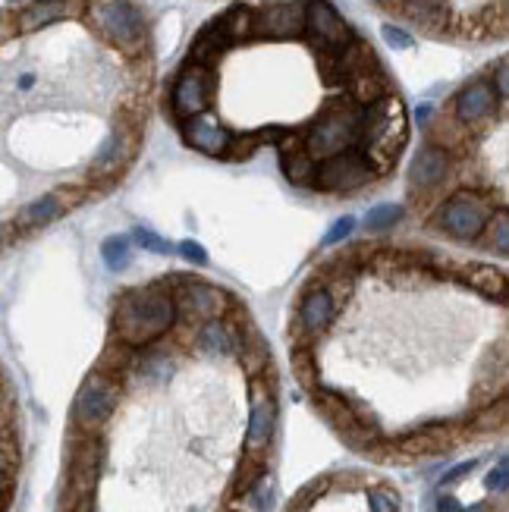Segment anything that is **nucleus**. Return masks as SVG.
<instances>
[{"label": "nucleus", "mask_w": 509, "mask_h": 512, "mask_svg": "<svg viewBox=\"0 0 509 512\" xmlns=\"http://www.w3.org/2000/svg\"><path fill=\"white\" fill-rule=\"evenodd\" d=\"M176 324V308L170 289L154 280L148 286H132L114 302V318H110V337L132 346L148 349L164 340Z\"/></svg>", "instance_id": "nucleus-1"}, {"label": "nucleus", "mask_w": 509, "mask_h": 512, "mask_svg": "<svg viewBox=\"0 0 509 512\" xmlns=\"http://www.w3.org/2000/svg\"><path fill=\"white\" fill-rule=\"evenodd\" d=\"M409 142V123H406V107L393 92L362 107L359 120V148L374 173V180H384L393 170L396 158L403 154Z\"/></svg>", "instance_id": "nucleus-2"}, {"label": "nucleus", "mask_w": 509, "mask_h": 512, "mask_svg": "<svg viewBox=\"0 0 509 512\" xmlns=\"http://www.w3.org/2000/svg\"><path fill=\"white\" fill-rule=\"evenodd\" d=\"M85 26L126 60L151 57V32L132 0H88Z\"/></svg>", "instance_id": "nucleus-3"}, {"label": "nucleus", "mask_w": 509, "mask_h": 512, "mask_svg": "<svg viewBox=\"0 0 509 512\" xmlns=\"http://www.w3.org/2000/svg\"><path fill=\"white\" fill-rule=\"evenodd\" d=\"M359 120H362V107L349 98L330 101L318 120L302 132V148L312 154L315 161H324L330 154H340L346 148L359 145Z\"/></svg>", "instance_id": "nucleus-4"}, {"label": "nucleus", "mask_w": 509, "mask_h": 512, "mask_svg": "<svg viewBox=\"0 0 509 512\" xmlns=\"http://www.w3.org/2000/svg\"><path fill=\"white\" fill-rule=\"evenodd\" d=\"M161 283L170 289V296H173L176 321H183L189 327H198L211 318H227V311L236 305V299L227 293V289L205 283L192 274H167Z\"/></svg>", "instance_id": "nucleus-5"}, {"label": "nucleus", "mask_w": 509, "mask_h": 512, "mask_svg": "<svg viewBox=\"0 0 509 512\" xmlns=\"http://www.w3.org/2000/svg\"><path fill=\"white\" fill-rule=\"evenodd\" d=\"M491 214H494V195L478 192V189H459L437 205L431 227L453 239L472 242L484 236Z\"/></svg>", "instance_id": "nucleus-6"}, {"label": "nucleus", "mask_w": 509, "mask_h": 512, "mask_svg": "<svg viewBox=\"0 0 509 512\" xmlns=\"http://www.w3.org/2000/svg\"><path fill=\"white\" fill-rule=\"evenodd\" d=\"M101 465H104L101 434H82L73 428V434H70V469H66L60 512H70L82 497H95Z\"/></svg>", "instance_id": "nucleus-7"}, {"label": "nucleus", "mask_w": 509, "mask_h": 512, "mask_svg": "<svg viewBox=\"0 0 509 512\" xmlns=\"http://www.w3.org/2000/svg\"><path fill=\"white\" fill-rule=\"evenodd\" d=\"M123 387L101 371H88L73 399V428L82 434H101L120 406Z\"/></svg>", "instance_id": "nucleus-8"}, {"label": "nucleus", "mask_w": 509, "mask_h": 512, "mask_svg": "<svg viewBox=\"0 0 509 512\" xmlns=\"http://www.w3.org/2000/svg\"><path fill=\"white\" fill-rule=\"evenodd\" d=\"M277 377L268 368L261 377H249V428H246V453L268 456L277 434Z\"/></svg>", "instance_id": "nucleus-9"}, {"label": "nucleus", "mask_w": 509, "mask_h": 512, "mask_svg": "<svg viewBox=\"0 0 509 512\" xmlns=\"http://www.w3.org/2000/svg\"><path fill=\"white\" fill-rule=\"evenodd\" d=\"M139 148H142V132L117 123L114 129H110V136L104 139V145L98 148L92 167H88V186L92 189L114 186L126 173V167L136 161Z\"/></svg>", "instance_id": "nucleus-10"}, {"label": "nucleus", "mask_w": 509, "mask_h": 512, "mask_svg": "<svg viewBox=\"0 0 509 512\" xmlns=\"http://www.w3.org/2000/svg\"><path fill=\"white\" fill-rule=\"evenodd\" d=\"M368 183H374V173L365 161L362 148L356 145V148H346L340 154H330V158L318 161L312 189L327 192V195H356Z\"/></svg>", "instance_id": "nucleus-11"}, {"label": "nucleus", "mask_w": 509, "mask_h": 512, "mask_svg": "<svg viewBox=\"0 0 509 512\" xmlns=\"http://www.w3.org/2000/svg\"><path fill=\"white\" fill-rule=\"evenodd\" d=\"M214 92H217V70H208V66L186 60L170 88V114L176 117V123L208 114Z\"/></svg>", "instance_id": "nucleus-12"}, {"label": "nucleus", "mask_w": 509, "mask_h": 512, "mask_svg": "<svg viewBox=\"0 0 509 512\" xmlns=\"http://www.w3.org/2000/svg\"><path fill=\"white\" fill-rule=\"evenodd\" d=\"M462 437H469L466 415L453 421H428L422 428H412L403 437H396L393 447L396 453H403L406 462H415V459H431V456H444L456 450Z\"/></svg>", "instance_id": "nucleus-13"}, {"label": "nucleus", "mask_w": 509, "mask_h": 512, "mask_svg": "<svg viewBox=\"0 0 509 512\" xmlns=\"http://www.w3.org/2000/svg\"><path fill=\"white\" fill-rule=\"evenodd\" d=\"M334 321H337V305L324 293V286H305L290 324L293 346H312L315 340L324 337Z\"/></svg>", "instance_id": "nucleus-14"}, {"label": "nucleus", "mask_w": 509, "mask_h": 512, "mask_svg": "<svg viewBox=\"0 0 509 512\" xmlns=\"http://www.w3.org/2000/svg\"><path fill=\"white\" fill-rule=\"evenodd\" d=\"M315 54H340L356 38L349 22L327 0H305V35Z\"/></svg>", "instance_id": "nucleus-15"}, {"label": "nucleus", "mask_w": 509, "mask_h": 512, "mask_svg": "<svg viewBox=\"0 0 509 512\" xmlns=\"http://www.w3.org/2000/svg\"><path fill=\"white\" fill-rule=\"evenodd\" d=\"M305 35V0H268L252 10V38L290 41Z\"/></svg>", "instance_id": "nucleus-16"}, {"label": "nucleus", "mask_w": 509, "mask_h": 512, "mask_svg": "<svg viewBox=\"0 0 509 512\" xmlns=\"http://www.w3.org/2000/svg\"><path fill=\"white\" fill-rule=\"evenodd\" d=\"M500 104H503V98L494 92L491 79H472V82H466L456 92V98H453V117L459 123H466L478 136V132H484L497 120Z\"/></svg>", "instance_id": "nucleus-17"}, {"label": "nucleus", "mask_w": 509, "mask_h": 512, "mask_svg": "<svg viewBox=\"0 0 509 512\" xmlns=\"http://www.w3.org/2000/svg\"><path fill=\"white\" fill-rule=\"evenodd\" d=\"M88 0H29L19 13H13L16 19V35H32L54 26V22L63 19H82L85 16Z\"/></svg>", "instance_id": "nucleus-18"}, {"label": "nucleus", "mask_w": 509, "mask_h": 512, "mask_svg": "<svg viewBox=\"0 0 509 512\" xmlns=\"http://www.w3.org/2000/svg\"><path fill=\"white\" fill-rule=\"evenodd\" d=\"M453 164H456L453 154L425 142L409 164V189L412 192H437L447 183V176L453 173Z\"/></svg>", "instance_id": "nucleus-19"}, {"label": "nucleus", "mask_w": 509, "mask_h": 512, "mask_svg": "<svg viewBox=\"0 0 509 512\" xmlns=\"http://www.w3.org/2000/svg\"><path fill=\"white\" fill-rule=\"evenodd\" d=\"M180 132H183V139H186L189 148L208 154V158H224V151H227V145L233 139V132L220 120H214L211 114H198V117L183 120Z\"/></svg>", "instance_id": "nucleus-20"}, {"label": "nucleus", "mask_w": 509, "mask_h": 512, "mask_svg": "<svg viewBox=\"0 0 509 512\" xmlns=\"http://www.w3.org/2000/svg\"><path fill=\"white\" fill-rule=\"evenodd\" d=\"M396 10L425 35H450L453 16H456L447 0H403Z\"/></svg>", "instance_id": "nucleus-21"}, {"label": "nucleus", "mask_w": 509, "mask_h": 512, "mask_svg": "<svg viewBox=\"0 0 509 512\" xmlns=\"http://www.w3.org/2000/svg\"><path fill=\"white\" fill-rule=\"evenodd\" d=\"M428 126V142L437 145V148H444L447 154H453V158H459V154H466L475 142V132L466 126V123H459L453 114H437Z\"/></svg>", "instance_id": "nucleus-22"}, {"label": "nucleus", "mask_w": 509, "mask_h": 512, "mask_svg": "<svg viewBox=\"0 0 509 512\" xmlns=\"http://www.w3.org/2000/svg\"><path fill=\"white\" fill-rule=\"evenodd\" d=\"M312 393V403H315V409L324 415V421L330 428H334L337 434L340 431H346V428H352L356 421H362V418H356V409H352V396H346V393H340V390H330V387H312L308 390Z\"/></svg>", "instance_id": "nucleus-23"}, {"label": "nucleus", "mask_w": 509, "mask_h": 512, "mask_svg": "<svg viewBox=\"0 0 509 512\" xmlns=\"http://www.w3.org/2000/svg\"><path fill=\"white\" fill-rule=\"evenodd\" d=\"M450 277L472 286L475 293H481L484 299L506 302V274L494 264H462V267H453Z\"/></svg>", "instance_id": "nucleus-24"}, {"label": "nucleus", "mask_w": 509, "mask_h": 512, "mask_svg": "<svg viewBox=\"0 0 509 512\" xmlns=\"http://www.w3.org/2000/svg\"><path fill=\"white\" fill-rule=\"evenodd\" d=\"M192 346L202 355H214V359H227L236 352V330L227 318H211L195 327Z\"/></svg>", "instance_id": "nucleus-25"}, {"label": "nucleus", "mask_w": 509, "mask_h": 512, "mask_svg": "<svg viewBox=\"0 0 509 512\" xmlns=\"http://www.w3.org/2000/svg\"><path fill=\"white\" fill-rule=\"evenodd\" d=\"M233 48L230 38L220 29V22L211 19L208 26L195 35L192 48H189V63H198V66H208V70H217V63L224 60V54Z\"/></svg>", "instance_id": "nucleus-26"}, {"label": "nucleus", "mask_w": 509, "mask_h": 512, "mask_svg": "<svg viewBox=\"0 0 509 512\" xmlns=\"http://www.w3.org/2000/svg\"><path fill=\"white\" fill-rule=\"evenodd\" d=\"M136 365H139V349H132V346H126V343H120V340L110 337L107 346H104L101 355H98L95 371H101V374H107V377H114V381L123 387V384H126V377H129V374H136Z\"/></svg>", "instance_id": "nucleus-27"}, {"label": "nucleus", "mask_w": 509, "mask_h": 512, "mask_svg": "<svg viewBox=\"0 0 509 512\" xmlns=\"http://www.w3.org/2000/svg\"><path fill=\"white\" fill-rule=\"evenodd\" d=\"M63 214H66V208L60 205V198H57L54 192H48V195L35 198V202H29L26 208H19L16 217H13V224H16L22 233H35V230H41V227L54 224V220H60Z\"/></svg>", "instance_id": "nucleus-28"}, {"label": "nucleus", "mask_w": 509, "mask_h": 512, "mask_svg": "<svg viewBox=\"0 0 509 512\" xmlns=\"http://www.w3.org/2000/svg\"><path fill=\"white\" fill-rule=\"evenodd\" d=\"M349 88V101H356L359 107H368L374 101H381L384 95H390V79L384 70H371V73H359V76H349L346 79Z\"/></svg>", "instance_id": "nucleus-29"}, {"label": "nucleus", "mask_w": 509, "mask_h": 512, "mask_svg": "<svg viewBox=\"0 0 509 512\" xmlns=\"http://www.w3.org/2000/svg\"><path fill=\"white\" fill-rule=\"evenodd\" d=\"M506 418H509V403L506 396L494 399L491 406H481L472 409V415H466V434H500L506 428Z\"/></svg>", "instance_id": "nucleus-30"}, {"label": "nucleus", "mask_w": 509, "mask_h": 512, "mask_svg": "<svg viewBox=\"0 0 509 512\" xmlns=\"http://www.w3.org/2000/svg\"><path fill=\"white\" fill-rule=\"evenodd\" d=\"M340 63H343V73L349 76H359V73H371V70H381V60L378 54L371 51V44L362 38H352L346 48L340 51Z\"/></svg>", "instance_id": "nucleus-31"}, {"label": "nucleus", "mask_w": 509, "mask_h": 512, "mask_svg": "<svg viewBox=\"0 0 509 512\" xmlns=\"http://www.w3.org/2000/svg\"><path fill=\"white\" fill-rule=\"evenodd\" d=\"M280 164H283L286 180H290L293 186H312L318 161H315L312 154H308L302 145H299V148H290V151H283V154H280Z\"/></svg>", "instance_id": "nucleus-32"}, {"label": "nucleus", "mask_w": 509, "mask_h": 512, "mask_svg": "<svg viewBox=\"0 0 509 512\" xmlns=\"http://www.w3.org/2000/svg\"><path fill=\"white\" fill-rule=\"evenodd\" d=\"M268 472V456H252V453H242L239 459V469L233 475V484H230V497L233 500H242L249 491H252V484Z\"/></svg>", "instance_id": "nucleus-33"}, {"label": "nucleus", "mask_w": 509, "mask_h": 512, "mask_svg": "<svg viewBox=\"0 0 509 512\" xmlns=\"http://www.w3.org/2000/svg\"><path fill=\"white\" fill-rule=\"evenodd\" d=\"M217 22H220V29H224V35L230 38L233 48L252 38V7H246V4L230 7L224 16H217Z\"/></svg>", "instance_id": "nucleus-34"}, {"label": "nucleus", "mask_w": 509, "mask_h": 512, "mask_svg": "<svg viewBox=\"0 0 509 512\" xmlns=\"http://www.w3.org/2000/svg\"><path fill=\"white\" fill-rule=\"evenodd\" d=\"M290 362H293V374H296V381L305 387V390H312L321 384V368H318V355L312 346H293V355H290Z\"/></svg>", "instance_id": "nucleus-35"}, {"label": "nucleus", "mask_w": 509, "mask_h": 512, "mask_svg": "<svg viewBox=\"0 0 509 512\" xmlns=\"http://www.w3.org/2000/svg\"><path fill=\"white\" fill-rule=\"evenodd\" d=\"M145 120H148V95L142 92H126L120 107H117V123L120 126H129V129H145Z\"/></svg>", "instance_id": "nucleus-36"}, {"label": "nucleus", "mask_w": 509, "mask_h": 512, "mask_svg": "<svg viewBox=\"0 0 509 512\" xmlns=\"http://www.w3.org/2000/svg\"><path fill=\"white\" fill-rule=\"evenodd\" d=\"M406 217L403 205H374L365 217V233H387Z\"/></svg>", "instance_id": "nucleus-37"}, {"label": "nucleus", "mask_w": 509, "mask_h": 512, "mask_svg": "<svg viewBox=\"0 0 509 512\" xmlns=\"http://www.w3.org/2000/svg\"><path fill=\"white\" fill-rule=\"evenodd\" d=\"M274 491H277V484L271 478V472H264L255 484H252V491L242 497V506H246L249 512H268L274 506Z\"/></svg>", "instance_id": "nucleus-38"}, {"label": "nucleus", "mask_w": 509, "mask_h": 512, "mask_svg": "<svg viewBox=\"0 0 509 512\" xmlns=\"http://www.w3.org/2000/svg\"><path fill=\"white\" fill-rule=\"evenodd\" d=\"M101 258L110 271H123V267L132 261V242L129 236H107L101 242Z\"/></svg>", "instance_id": "nucleus-39"}, {"label": "nucleus", "mask_w": 509, "mask_h": 512, "mask_svg": "<svg viewBox=\"0 0 509 512\" xmlns=\"http://www.w3.org/2000/svg\"><path fill=\"white\" fill-rule=\"evenodd\" d=\"M330 487H334V478H315V481H308V484L302 487V491L293 497L290 509H293V512H308V509H312V506L330 491Z\"/></svg>", "instance_id": "nucleus-40"}, {"label": "nucleus", "mask_w": 509, "mask_h": 512, "mask_svg": "<svg viewBox=\"0 0 509 512\" xmlns=\"http://www.w3.org/2000/svg\"><path fill=\"white\" fill-rule=\"evenodd\" d=\"M126 79H129V92H142V95H148V88H151V82H154V63H151V57L129 60V66H126Z\"/></svg>", "instance_id": "nucleus-41"}, {"label": "nucleus", "mask_w": 509, "mask_h": 512, "mask_svg": "<svg viewBox=\"0 0 509 512\" xmlns=\"http://www.w3.org/2000/svg\"><path fill=\"white\" fill-rule=\"evenodd\" d=\"M484 233H488L491 246H497L500 255L509 252V214H506L503 205L494 208V214H491V220H488V227H484Z\"/></svg>", "instance_id": "nucleus-42"}, {"label": "nucleus", "mask_w": 509, "mask_h": 512, "mask_svg": "<svg viewBox=\"0 0 509 512\" xmlns=\"http://www.w3.org/2000/svg\"><path fill=\"white\" fill-rule=\"evenodd\" d=\"M261 145H264L261 142V132H242V136H233L230 139L224 158H230V161H249Z\"/></svg>", "instance_id": "nucleus-43"}, {"label": "nucleus", "mask_w": 509, "mask_h": 512, "mask_svg": "<svg viewBox=\"0 0 509 512\" xmlns=\"http://www.w3.org/2000/svg\"><path fill=\"white\" fill-rule=\"evenodd\" d=\"M318 73H321L324 85H330V88L346 85V73H343L340 54H318Z\"/></svg>", "instance_id": "nucleus-44"}, {"label": "nucleus", "mask_w": 509, "mask_h": 512, "mask_svg": "<svg viewBox=\"0 0 509 512\" xmlns=\"http://www.w3.org/2000/svg\"><path fill=\"white\" fill-rule=\"evenodd\" d=\"M368 509L371 512H400V497H396L390 487H368Z\"/></svg>", "instance_id": "nucleus-45"}, {"label": "nucleus", "mask_w": 509, "mask_h": 512, "mask_svg": "<svg viewBox=\"0 0 509 512\" xmlns=\"http://www.w3.org/2000/svg\"><path fill=\"white\" fill-rule=\"evenodd\" d=\"M132 239H136L142 249L154 252V255H170V252H173V246H170L167 239H161L158 233H151V230H142V227H139L136 233H132Z\"/></svg>", "instance_id": "nucleus-46"}, {"label": "nucleus", "mask_w": 509, "mask_h": 512, "mask_svg": "<svg viewBox=\"0 0 509 512\" xmlns=\"http://www.w3.org/2000/svg\"><path fill=\"white\" fill-rule=\"evenodd\" d=\"M352 230H356V220H352V217H340L337 224L327 230L324 246H340V242H346L352 236Z\"/></svg>", "instance_id": "nucleus-47"}, {"label": "nucleus", "mask_w": 509, "mask_h": 512, "mask_svg": "<svg viewBox=\"0 0 509 512\" xmlns=\"http://www.w3.org/2000/svg\"><path fill=\"white\" fill-rule=\"evenodd\" d=\"M506 478H509L506 459H500V462H497V469H491L488 478H484V487H488L491 494H506Z\"/></svg>", "instance_id": "nucleus-48"}, {"label": "nucleus", "mask_w": 509, "mask_h": 512, "mask_svg": "<svg viewBox=\"0 0 509 512\" xmlns=\"http://www.w3.org/2000/svg\"><path fill=\"white\" fill-rule=\"evenodd\" d=\"M384 32V41L390 44L393 51H409L412 44H415V38L409 35V32H403V29H396V26H384L381 29Z\"/></svg>", "instance_id": "nucleus-49"}, {"label": "nucleus", "mask_w": 509, "mask_h": 512, "mask_svg": "<svg viewBox=\"0 0 509 512\" xmlns=\"http://www.w3.org/2000/svg\"><path fill=\"white\" fill-rule=\"evenodd\" d=\"M475 465H478V459H469V462H459V465H453V469L440 478V487H450V484H456V481H462V478H469L472 472H475Z\"/></svg>", "instance_id": "nucleus-50"}, {"label": "nucleus", "mask_w": 509, "mask_h": 512, "mask_svg": "<svg viewBox=\"0 0 509 512\" xmlns=\"http://www.w3.org/2000/svg\"><path fill=\"white\" fill-rule=\"evenodd\" d=\"M16 472H19V462H13L10 456L0 453V491H7V487L16 484Z\"/></svg>", "instance_id": "nucleus-51"}, {"label": "nucleus", "mask_w": 509, "mask_h": 512, "mask_svg": "<svg viewBox=\"0 0 509 512\" xmlns=\"http://www.w3.org/2000/svg\"><path fill=\"white\" fill-rule=\"evenodd\" d=\"M180 255L189 261V264H208V252L198 246L195 239H186V242H180Z\"/></svg>", "instance_id": "nucleus-52"}, {"label": "nucleus", "mask_w": 509, "mask_h": 512, "mask_svg": "<svg viewBox=\"0 0 509 512\" xmlns=\"http://www.w3.org/2000/svg\"><path fill=\"white\" fill-rule=\"evenodd\" d=\"M509 76H506V60H500L497 63V76L491 79V85H494V92L500 95V98H506V88H509V82H506Z\"/></svg>", "instance_id": "nucleus-53"}, {"label": "nucleus", "mask_w": 509, "mask_h": 512, "mask_svg": "<svg viewBox=\"0 0 509 512\" xmlns=\"http://www.w3.org/2000/svg\"><path fill=\"white\" fill-rule=\"evenodd\" d=\"M16 35V19L13 13H0V44Z\"/></svg>", "instance_id": "nucleus-54"}, {"label": "nucleus", "mask_w": 509, "mask_h": 512, "mask_svg": "<svg viewBox=\"0 0 509 512\" xmlns=\"http://www.w3.org/2000/svg\"><path fill=\"white\" fill-rule=\"evenodd\" d=\"M437 512H466V509H462V503L453 494H440L437 497Z\"/></svg>", "instance_id": "nucleus-55"}, {"label": "nucleus", "mask_w": 509, "mask_h": 512, "mask_svg": "<svg viewBox=\"0 0 509 512\" xmlns=\"http://www.w3.org/2000/svg\"><path fill=\"white\" fill-rule=\"evenodd\" d=\"M70 512H98V509H95V497H82Z\"/></svg>", "instance_id": "nucleus-56"}, {"label": "nucleus", "mask_w": 509, "mask_h": 512, "mask_svg": "<svg viewBox=\"0 0 509 512\" xmlns=\"http://www.w3.org/2000/svg\"><path fill=\"white\" fill-rule=\"evenodd\" d=\"M10 506H13V487L0 491V512H10Z\"/></svg>", "instance_id": "nucleus-57"}, {"label": "nucleus", "mask_w": 509, "mask_h": 512, "mask_svg": "<svg viewBox=\"0 0 509 512\" xmlns=\"http://www.w3.org/2000/svg\"><path fill=\"white\" fill-rule=\"evenodd\" d=\"M431 114H434V110H431V104H422V107H418V123H428L431 120Z\"/></svg>", "instance_id": "nucleus-58"}, {"label": "nucleus", "mask_w": 509, "mask_h": 512, "mask_svg": "<svg viewBox=\"0 0 509 512\" xmlns=\"http://www.w3.org/2000/svg\"><path fill=\"white\" fill-rule=\"evenodd\" d=\"M374 4H381V7H387V10H396L403 4V0H374Z\"/></svg>", "instance_id": "nucleus-59"}, {"label": "nucleus", "mask_w": 509, "mask_h": 512, "mask_svg": "<svg viewBox=\"0 0 509 512\" xmlns=\"http://www.w3.org/2000/svg\"><path fill=\"white\" fill-rule=\"evenodd\" d=\"M35 85V76H22L19 79V88H32Z\"/></svg>", "instance_id": "nucleus-60"}, {"label": "nucleus", "mask_w": 509, "mask_h": 512, "mask_svg": "<svg viewBox=\"0 0 509 512\" xmlns=\"http://www.w3.org/2000/svg\"><path fill=\"white\" fill-rule=\"evenodd\" d=\"M7 4H26V0H7Z\"/></svg>", "instance_id": "nucleus-61"}, {"label": "nucleus", "mask_w": 509, "mask_h": 512, "mask_svg": "<svg viewBox=\"0 0 509 512\" xmlns=\"http://www.w3.org/2000/svg\"><path fill=\"white\" fill-rule=\"evenodd\" d=\"M230 512H242V509H230Z\"/></svg>", "instance_id": "nucleus-62"}, {"label": "nucleus", "mask_w": 509, "mask_h": 512, "mask_svg": "<svg viewBox=\"0 0 509 512\" xmlns=\"http://www.w3.org/2000/svg\"><path fill=\"white\" fill-rule=\"evenodd\" d=\"M286 512H293V509H286Z\"/></svg>", "instance_id": "nucleus-63"}]
</instances>
